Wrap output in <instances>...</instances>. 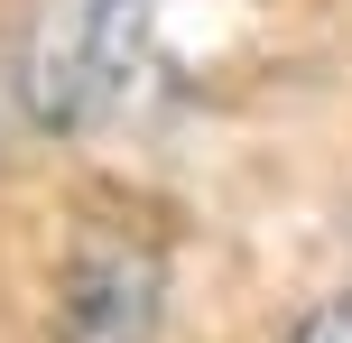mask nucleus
<instances>
[{"mask_svg": "<svg viewBox=\"0 0 352 343\" xmlns=\"http://www.w3.org/2000/svg\"><path fill=\"white\" fill-rule=\"evenodd\" d=\"M287 343H352V288H343V297H324V307L306 316V325L287 334Z\"/></svg>", "mask_w": 352, "mask_h": 343, "instance_id": "7ed1b4c3", "label": "nucleus"}, {"mask_svg": "<svg viewBox=\"0 0 352 343\" xmlns=\"http://www.w3.org/2000/svg\"><path fill=\"white\" fill-rule=\"evenodd\" d=\"M167 316V251L130 223H84L56 278V343H148Z\"/></svg>", "mask_w": 352, "mask_h": 343, "instance_id": "f03ea898", "label": "nucleus"}, {"mask_svg": "<svg viewBox=\"0 0 352 343\" xmlns=\"http://www.w3.org/2000/svg\"><path fill=\"white\" fill-rule=\"evenodd\" d=\"M148 65V0H47L19 56V93L47 130H93Z\"/></svg>", "mask_w": 352, "mask_h": 343, "instance_id": "f257e3e1", "label": "nucleus"}]
</instances>
